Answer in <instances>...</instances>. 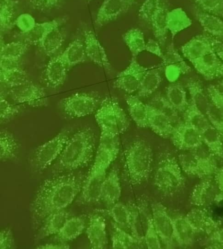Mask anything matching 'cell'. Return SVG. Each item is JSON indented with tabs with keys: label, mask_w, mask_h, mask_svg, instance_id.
Masks as SVG:
<instances>
[{
	"label": "cell",
	"mask_w": 223,
	"mask_h": 249,
	"mask_svg": "<svg viewBox=\"0 0 223 249\" xmlns=\"http://www.w3.org/2000/svg\"><path fill=\"white\" fill-rule=\"evenodd\" d=\"M101 102L96 97L86 93H76L64 98L62 107L71 118H80L95 112Z\"/></svg>",
	"instance_id": "ba28073f"
},
{
	"label": "cell",
	"mask_w": 223,
	"mask_h": 249,
	"mask_svg": "<svg viewBox=\"0 0 223 249\" xmlns=\"http://www.w3.org/2000/svg\"><path fill=\"white\" fill-rule=\"evenodd\" d=\"M147 218L146 230L143 234L145 246L150 249H161L162 245L153 225L151 216Z\"/></svg>",
	"instance_id": "7dc6e473"
},
{
	"label": "cell",
	"mask_w": 223,
	"mask_h": 249,
	"mask_svg": "<svg viewBox=\"0 0 223 249\" xmlns=\"http://www.w3.org/2000/svg\"><path fill=\"white\" fill-rule=\"evenodd\" d=\"M166 78L170 82L174 83L180 76L190 70L180 55L175 50L173 43L170 44L162 60Z\"/></svg>",
	"instance_id": "e0dca14e"
},
{
	"label": "cell",
	"mask_w": 223,
	"mask_h": 249,
	"mask_svg": "<svg viewBox=\"0 0 223 249\" xmlns=\"http://www.w3.org/2000/svg\"><path fill=\"white\" fill-rule=\"evenodd\" d=\"M64 40V36L58 25L47 33L38 44L45 54L51 56L61 47Z\"/></svg>",
	"instance_id": "8d00e7d4"
},
{
	"label": "cell",
	"mask_w": 223,
	"mask_h": 249,
	"mask_svg": "<svg viewBox=\"0 0 223 249\" xmlns=\"http://www.w3.org/2000/svg\"><path fill=\"white\" fill-rule=\"evenodd\" d=\"M14 24L21 32L25 35L33 30L36 22L34 18L31 14L23 13L17 17Z\"/></svg>",
	"instance_id": "db71d44e"
},
{
	"label": "cell",
	"mask_w": 223,
	"mask_h": 249,
	"mask_svg": "<svg viewBox=\"0 0 223 249\" xmlns=\"http://www.w3.org/2000/svg\"><path fill=\"white\" fill-rule=\"evenodd\" d=\"M200 132L210 125L206 115L192 104L183 112V121Z\"/></svg>",
	"instance_id": "ee69618b"
},
{
	"label": "cell",
	"mask_w": 223,
	"mask_h": 249,
	"mask_svg": "<svg viewBox=\"0 0 223 249\" xmlns=\"http://www.w3.org/2000/svg\"><path fill=\"white\" fill-rule=\"evenodd\" d=\"M113 223L118 227L130 232L134 236L143 238L141 234L138 224V213L132 210L127 205L119 201L107 211Z\"/></svg>",
	"instance_id": "4fadbf2b"
},
{
	"label": "cell",
	"mask_w": 223,
	"mask_h": 249,
	"mask_svg": "<svg viewBox=\"0 0 223 249\" xmlns=\"http://www.w3.org/2000/svg\"><path fill=\"white\" fill-rule=\"evenodd\" d=\"M157 106H154L165 114L174 125L183 122L178 112L172 106L166 97L158 96L154 100Z\"/></svg>",
	"instance_id": "681fc988"
},
{
	"label": "cell",
	"mask_w": 223,
	"mask_h": 249,
	"mask_svg": "<svg viewBox=\"0 0 223 249\" xmlns=\"http://www.w3.org/2000/svg\"><path fill=\"white\" fill-rule=\"evenodd\" d=\"M59 55L68 68L84 62L86 58L84 44L79 39L70 42Z\"/></svg>",
	"instance_id": "836d02e7"
},
{
	"label": "cell",
	"mask_w": 223,
	"mask_h": 249,
	"mask_svg": "<svg viewBox=\"0 0 223 249\" xmlns=\"http://www.w3.org/2000/svg\"><path fill=\"white\" fill-rule=\"evenodd\" d=\"M161 3L160 0H144L138 10V16L141 19L150 22Z\"/></svg>",
	"instance_id": "816d5d0a"
},
{
	"label": "cell",
	"mask_w": 223,
	"mask_h": 249,
	"mask_svg": "<svg viewBox=\"0 0 223 249\" xmlns=\"http://www.w3.org/2000/svg\"><path fill=\"white\" fill-rule=\"evenodd\" d=\"M8 95L16 103L33 107H45L48 104L46 93L42 87L28 81L9 88Z\"/></svg>",
	"instance_id": "9c48e42d"
},
{
	"label": "cell",
	"mask_w": 223,
	"mask_h": 249,
	"mask_svg": "<svg viewBox=\"0 0 223 249\" xmlns=\"http://www.w3.org/2000/svg\"><path fill=\"white\" fill-rule=\"evenodd\" d=\"M19 107L0 96V118L1 122H5L10 120L17 115Z\"/></svg>",
	"instance_id": "f5cc1de1"
},
{
	"label": "cell",
	"mask_w": 223,
	"mask_h": 249,
	"mask_svg": "<svg viewBox=\"0 0 223 249\" xmlns=\"http://www.w3.org/2000/svg\"><path fill=\"white\" fill-rule=\"evenodd\" d=\"M217 157L203 143L179 156L182 171L189 175L203 178L213 175L218 168Z\"/></svg>",
	"instance_id": "5b68a950"
},
{
	"label": "cell",
	"mask_w": 223,
	"mask_h": 249,
	"mask_svg": "<svg viewBox=\"0 0 223 249\" xmlns=\"http://www.w3.org/2000/svg\"><path fill=\"white\" fill-rule=\"evenodd\" d=\"M68 70L59 54L51 58L45 70L46 79L50 86L56 88L61 86L66 80Z\"/></svg>",
	"instance_id": "484cf974"
},
{
	"label": "cell",
	"mask_w": 223,
	"mask_h": 249,
	"mask_svg": "<svg viewBox=\"0 0 223 249\" xmlns=\"http://www.w3.org/2000/svg\"><path fill=\"white\" fill-rule=\"evenodd\" d=\"M129 115L136 125L141 128L148 127V107L137 95L125 97Z\"/></svg>",
	"instance_id": "4dcf8cb0"
},
{
	"label": "cell",
	"mask_w": 223,
	"mask_h": 249,
	"mask_svg": "<svg viewBox=\"0 0 223 249\" xmlns=\"http://www.w3.org/2000/svg\"><path fill=\"white\" fill-rule=\"evenodd\" d=\"M168 10L166 5L161 3L160 7L153 16L150 22L156 40L160 46H164L168 34L167 14Z\"/></svg>",
	"instance_id": "d6a6232c"
},
{
	"label": "cell",
	"mask_w": 223,
	"mask_h": 249,
	"mask_svg": "<svg viewBox=\"0 0 223 249\" xmlns=\"http://www.w3.org/2000/svg\"><path fill=\"white\" fill-rule=\"evenodd\" d=\"M14 234L11 228H3L0 232V249H11L15 247Z\"/></svg>",
	"instance_id": "6f0895ef"
},
{
	"label": "cell",
	"mask_w": 223,
	"mask_h": 249,
	"mask_svg": "<svg viewBox=\"0 0 223 249\" xmlns=\"http://www.w3.org/2000/svg\"><path fill=\"white\" fill-rule=\"evenodd\" d=\"M166 98L178 112L183 113L189 104L186 91L180 83H172L167 87Z\"/></svg>",
	"instance_id": "d590c367"
},
{
	"label": "cell",
	"mask_w": 223,
	"mask_h": 249,
	"mask_svg": "<svg viewBox=\"0 0 223 249\" xmlns=\"http://www.w3.org/2000/svg\"><path fill=\"white\" fill-rule=\"evenodd\" d=\"M121 195V186L119 171L116 168H113L104 179L100 200L106 205L111 206L119 201Z\"/></svg>",
	"instance_id": "44dd1931"
},
{
	"label": "cell",
	"mask_w": 223,
	"mask_h": 249,
	"mask_svg": "<svg viewBox=\"0 0 223 249\" xmlns=\"http://www.w3.org/2000/svg\"><path fill=\"white\" fill-rule=\"evenodd\" d=\"M82 183L74 176H64L45 180L30 205L33 217L42 221L49 214L64 210L81 192Z\"/></svg>",
	"instance_id": "6da1fadb"
},
{
	"label": "cell",
	"mask_w": 223,
	"mask_h": 249,
	"mask_svg": "<svg viewBox=\"0 0 223 249\" xmlns=\"http://www.w3.org/2000/svg\"><path fill=\"white\" fill-rule=\"evenodd\" d=\"M185 217L196 233L206 232L209 234L220 227L218 222L201 209H192Z\"/></svg>",
	"instance_id": "cb8c5ba5"
},
{
	"label": "cell",
	"mask_w": 223,
	"mask_h": 249,
	"mask_svg": "<svg viewBox=\"0 0 223 249\" xmlns=\"http://www.w3.org/2000/svg\"><path fill=\"white\" fill-rule=\"evenodd\" d=\"M187 87L190 96V103L205 114L210 101L201 83L197 80L190 79L187 83Z\"/></svg>",
	"instance_id": "60d3db41"
},
{
	"label": "cell",
	"mask_w": 223,
	"mask_h": 249,
	"mask_svg": "<svg viewBox=\"0 0 223 249\" xmlns=\"http://www.w3.org/2000/svg\"><path fill=\"white\" fill-rule=\"evenodd\" d=\"M209 235L206 242V248L222 249H223V229L220 227Z\"/></svg>",
	"instance_id": "9f6ffc18"
},
{
	"label": "cell",
	"mask_w": 223,
	"mask_h": 249,
	"mask_svg": "<svg viewBox=\"0 0 223 249\" xmlns=\"http://www.w3.org/2000/svg\"><path fill=\"white\" fill-rule=\"evenodd\" d=\"M147 70L137 61L136 57H132L129 65L117 75L114 87L129 94L137 91Z\"/></svg>",
	"instance_id": "7c38bea8"
},
{
	"label": "cell",
	"mask_w": 223,
	"mask_h": 249,
	"mask_svg": "<svg viewBox=\"0 0 223 249\" xmlns=\"http://www.w3.org/2000/svg\"><path fill=\"white\" fill-rule=\"evenodd\" d=\"M191 19L181 7L168 11L167 28L173 39L177 34L191 26Z\"/></svg>",
	"instance_id": "1f68e13d"
},
{
	"label": "cell",
	"mask_w": 223,
	"mask_h": 249,
	"mask_svg": "<svg viewBox=\"0 0 223 249\" xmlns=\"http://www.w3.org/2000/svg\"><path fill=\"white\" fill-rule=\"evenodd\" d=\"M95 148V136L89 128L75 132L67 141L58 158L59 165L67 170L86 166L91 160Z\"/></svg>",
	"instance_id": "7a4b0ae2"
},
{
	"label": "cell",
	"mask_w": 223,
	"mask_h": 249,
	"mask_svg": "<svg viewBox=\"0 0 223 249\" xmlns=\"http://www.w3.org/2000/svg\"><path fill=\"white\" fill-rule=\"evenodd\" d=\"M105 219L102 215H90L86 232L91 249H103L106 247L108 240Z\"/></svg>",
	"instance_id": "9a60e30c"
},
{
	"label": "cell",
	"mask_w": 223,
	"mask_h": 249,
	"mask_svg": "<svg viewBox=\"0 0 223 249\" xmlns=\"http://www.w3.org/2000/svg\"><path fill=\"white\" fill-rule=\"evenodd\" d=\"M170 138L174 146L182 150H190L203 143L201 132L183 121L174 125Z\"/></svg>",
	"instance_id": "5bb4252c"
},
{
	"label": "cell",
	"mask_w": 223,
	"mask_h": 249,
	"mask_svg": "<svg viewBox=\"0 0 223 249\" xmlns=\"http://www.w3.org/2000/svg\"><path fill=\"white\" fill-rule=\"evenodd\" d=\"M129 8L134 3L135 0H121Z\"/></svg>",
	"instance_id": "e7e4bbea"
},
{
	"label": "cell",
	"mask_w": 223,
	"mask_h": 249,
	"mask_svg": "<svg viewBox=\"0 0 223 249\" xmlns=\"http://www.w3.org/2000/svg\"><path fill=\"white\" fill-rule=\"evenodd\" d=\"M216 185L209 180L203 181L197 184L190 196L191 204L202 207L208 205L214 201L222 199V192H218Z\"/></svg>",
	"instance_id": "d6986e66"
},
{
	"label": "cell",
	"mask_w": 223,
	"mask_h": 249,
	"mask_svg": "<svg viewBox=\"0 0 223 249\" xmlns=\"http://www.w3.org/2000/svg\"><path fill=\"white\" fill-rule=\"evenodd\" d=\"M108 168L104 164L93 161L88 175L82 183L81 198L84 202L92 203L100 200L101 188Z\"/></svg>",
	"instance_id": "8fae6325"
},
{
	"label": "cell",
	"mask_w": 223,
	"mask_h": 249,
	"mask_svg": "<svg viewBox=\"0 0 223 249\" xmlns=\"http://www.w3.org/2000/svg\"><path fill=\"white\" fill-rule=\"evenodd\" d=\"M128 9L121 0H104L98 10L95 23L101 27L116 19Z\"/></svg>",
	"instance_id": "603a6c76"
},
{
	"label": "cell",
	"mask_w": 223,
	"mask_h": 249,
	"mask_svg": "<svg viewBox=\"0 0 223 249\" xmlns=\"http://www.w3.org/2000/svg\"><path fill=\"white\" fill-rule=\"evenodd\" d=\"M17 140L10 132L3 130L0 134V159L2 162L15 160L18 154Z\"/></svg>",
	"instance_id": "ab89813d"
},
{
	"label": "cell",
	"mask_w": 223,
	"mask_h": 249,
	"mask_svg": "<svg viewBox=\"0 0 223 249\" xmlns=\"http://www.w3.org/2000/svg\"><path fill=\"white\" fill-rule=\"evenodd\" d=\"M205 115L210 124L223 133V110L217 108L210 102Z\"/></svg>",
	"instance_id": "f907efd6"
},
{
	"label": "cell",
	"mask_w": 223,
	"mask_h": 249,
	"mask_svg": "<svg viewBox=\"0 0 223 249\" xmlns=\"http://www.w3.org/2000/svg\"><path fill=\"white\" fill-rule=\"evenodd\" d=\"M207 95L211 104L223 110L222 85H210L207 88Z\"/></svg>",
	"instance_id": "11a10c76"
},
{
	"label": "cell",
	"mask_w": 223,
	"mask_h": 249,
	"mask_svg": "<svg viewBox=\"0 0 223 249\" xmlns=\"http://www.w3.org/2000/svg\"><path fill=\"white\" fill-rule=\"evenodd\" d=\"M95 119L100 134L118 135L124 133L129 126L130 122L124 110L117 100L108 97L101 102L95 112Z\"/></svg>",
	"instance_id": "3957f363"
},
{
	"label": "cell",
	"mask_w": 223,
	"mask_h": 249,
	"mask_svg": "<svg viewBox=\"0 0 223 249\" xmlns=\"http://www.w3.org/2000/svg\"><path fill=\"white\" fill-rule=\"evenodd\" d=\"M69 138L67 131H61L35 150L31 159L34 171L41 172L48 168L59 158Z\"/></svg>",
	"instance_id": "8992f818"
},
{
	"label": "cell",
	"mask_w": 223,
	"mask_h": 249,
	"mask_svg": "<svg viewBox=\"0 0 223 249\" xmlns=\"http://www.w3.org/2000/svg\"><path fill=\"white\" fill-rule=\"evenodd\" d=\"M85 228V220L82 216L69 217L56 235V238L63 243L73 240L82 234Z\"/></svg>",
	"instance_id": "f546056e"
},
{
	"label": "cell",
	"mask_w": 223,
	"mask_h": 249,
	"mask_svg": "<svg viewBox=\"0 0 223 249\" xmlns=\"http://www.w3.org/2000/svg\"><path fill=\"white\" fill-rule=\"evenodd\" d=\"M211 49L223 60V45L222 40L209 35Z\"/></svg>",
	"instance_id": "94428289"
},
{
	"label": "cell",
	"mask_w": 223,
	"mask_h": 249,
	"mask_svg": "<svg viewBox=\"0 0 223 249\" xmlns=\"http://www.w3.org/2000/svg\"><path fill=\"white\" fill-rule=\"evenodd\" d=\"M64 210L54 212L46 216L42 221L35 239L39 240L52 235H56L69 217Z\"/></svg>",
	"instance_id": "d4e9b609"
},
{
	"label": "cell",
	"mask_w": 223,
	"mask_h": 249,
	"mask_svg": "<svg viewBox=\"0 0 223 249\" xmlns=\"http://www.w3.org/2000/svg\"><path fill=\"white\" fill-rule=\"evenodd\" d=\"M174 242L181 247L191 246L196 232L185 216H177L173 219Z\"/></svg>",
	"instance_id": "f1b7e54d"
},
{
	"label": "cell",
	"mask_w": 223,
	"mask_h": 249,
	"mask_svg": "<svg viewBox=\"0 0 223 249\" xmlns=\"http://www.w3.org/2000/svg\"><path fill=\"white\" fill-rule=\"evenodd\" d=\"M161 82V76L157 69H148L140 82L137 96L142 98L151 95L159 87Z\"/></svg>",
	"instance_id": "e575fe53"
},
{
	"label": "cell",
	"mask_w": 223,
	"mask_h": 249,
	"mask_svg": "<svg viewBox=\"0 0 223 249\" xmlns=\"http://www.w3.org/2000/svg\"><path fill=\"white\" fill-rule=\"evenodd\" d=\"M194 13L197 20L209 35L223 40V22L221 18L204 12L197 6Z\"/></svg>",
	"instance_id": "4316f807"
},
{
	"label": "cell",
	"mask_w": 223,
	"mask_h": 249,
	"mask_svg": "<svg viewBox=\"0 0 223 249\" xmlns=\"http://www.w3.org/2000/svg\"><path fill=\"white\" fill-rule=\"evenodd\" d=\"M222 60L211 51L191 62L198 73L206 80H212L223 75Z\"/></svg>",
	"instance_id": "2e32d148"
},
{
	"label": "cell",
	"mask_w": 223,
	"mask_h": 249,
	"mask_svg": "<svg viewBox=\"0 0 223 249\" xmlns=\"http://www.w3.org/2000/svg\"><path fill=\"white\" fill-rule=\"evenodd\" d=\"M84 46L86 57L96 65L109 70L111 65L105 50L91 30L84 34Z\"/></svg>",
	"instance_id": "ac0fdd59"
},
{
	"label": "cell",
	"mask_w": 223,
	"mask_h": 249,
	"mask_svg": "<svg viewBox=\"0 0 223 249\" xmlns=\"http://www.w3.org/2000/svg\"><path fill=\"white\" fill-rule=\"evenodd\" d=\"M145 50L157 56L162 60L164 59V54L163 53L160 44L156 40L152 38L148 39L146 42Z\"/></svg>",
	"instance_id": "91938a15"
},
{
	"label": "cell",
	"mask_w": 223,
	"mask_h": 249,
	"mask_svg": "<svg viewBox=\"0 0 223 249\" xmlns=\"http://www.w3.org/2000/svg\"><path fill=\"white\" fill-rule=\"evenodd\" d=\"M58 25H60V22L56 19H52L41 23H36L32 31L25 34V36L24 41L29 44H38L47 33Z\"/></svg>",
	"instance_id": "bcb514c9"
},
{
	"label": "cell",
	"mask_w": 223,
	"mask_h": 249,
	"mask_svg": "<svg viewBox=\"0 0 223 249\" xmlns=\"http://www.w3.org/2000/svg\"><path fill=\"white\" fill-rule=\"evenodd\" d=\"M29 43L25 41L11 42L1 45L0 59L19 62L26 53Z\"/></svg>",
	"instance_id": "7bdbcfd3"
},
{
	"label": "cell",
	"mask_w": 223,
	"mask_h": 249,
	"mask_svg": "<svg viewBox=\"0 0 223 249\" xmlns=\"http://www.w3.org/2000/svg\"><path fill=\"white\" fill-rule=\"evenodd\" d=\"M111 241L113 249H139L145 246L143 238L134 236L114 223Z\"/></svg>",
	"instance_id": "83f0119b"
},
{
	"label": "cell",
	"mask_w": 223,
	"mask_h": 249,
	"mask_svg": "<svg viewBox=\"0 0 223 249\" xmlns=\"http://www.w3.org/2000/svg\"><path fill=\"white\" fill-rule=\"evenodd\" d=\"M15 0H0V27L1 32H5L12 27L16 10Z\"/></svg>",
	"instance_id": "f6af8a7d"
},
{
	"label": "cell",
	"mask_w": 223,
	"mask_h": 249,
	"mask_svg": "<svg viewBox=\"0 0 223 249\" xmlns=\"http://www.w3.org/2000/svg\"><path fill=\"white\" fill-rule=\"evenodd\" d=\"M212 51L208 35L194 36L181 47L182 53L190 62Z\"/></svg>",
	"instance_id": "7402d4cb"
},
{
	"label": "cell",
	"mask_w": 223,
	"mask_h": 249,
	"mask_svg": "<svg viewBox=\"0 0 223 249\" xmlns=\"http://www.w3.org/2000/svg\"><path fill=\"white\" fill-rule=\"evenodd\" d=\"M180 164L174 158L166 159L156 170L154 183L158 190L164 193L172 192L184 183V176Z\"/></svg>",
	"instance_id": "52a82bcc"
},
{
	"label": "cell",
	"mask_w": 223,
	"mask_h": 249,
	"mask_svg": "<svg viewBox=\"0 0 223 249\" xmlns=\"http://www.w3.org/2000/svg\"><path fill=\"white\" fill-rule=\"evenodd\" d=\"M223 134L211 125L201 132L203 143L219 158H223Z\"/></svg>",
	"instance_id": "f35d334b"
},
{
	"label": "cell",
	"mask_w": 223,
	"mask_h": 249,
	"mask_svg": "<svg viewBox=\"0 0 223 249\" xmlns=\"http://www.w3.org/2000/svg\"><path fill=\"white\" fill-rule=\"evenodd\" d=\"M69 248V246L65 243H47L39 245L36 249H67Z\"/></svg>",
	"instance_id": "6125c7cd"
},
{
	"label": "cell",
	"mask_w": 223,
	"mask_h": 249,
	"mask_svg": "<svg viewBox=\"0 0 223 249\" xmlns=\"http://www.w3.org/2000/svg\"><path fill=\"white\" fill-rule=\"evenodd\" d=\"M92 0H86V1H87V2H89L90 1H91Z\"/></svg>",
	"instance_id": "03108f58"
},
{
	"label": "cell",
	"mask_w": 223,
	"mask_h": 249,
	"mask_svg": "<svg viewBox=\"0 0 223 249\" xmlns=\"http://www.w3.org/2000/svg\"><path fill=\"white\" fill-rule=\"evenodd\" d=\"M122 40L132 57H136L145 51L146 42L142 31L138 28H132L122 35Z\"/></svg>",
	"instance_id": "74e56055"
},
{
	"label": "cell",
	"mask_w": 223,
	"mask_h": 249,
	"mask_svg": "<svg viewBox=\"0 0 223 249\" xmlns=\"http://www.w3.org/2000/svg\"><path fill=\"white\" fill-rule=\"evenodd\" d=\"M202 11L220 18L223 16V0H191Z\"/></svg>",
	"instance_id": "c3c4849f"
},
{
	"label": "cell",
	"mask_w": 223,
	"mask_h": 249,
	"mask_svg": "<svg viewBox=\"0 0 223 249\" xmlns=\"http://www.w3.org/2000/svg\"><path fill=\"white\" fill-rule=\"evenodd\" d=\"M216 185L219 190L223 192V172L222 168H218L214 174Z\"/></svg>",
	"instance_id": "be15d7a7"
},
{
	"label": "cell",
	"mask_w": 223,
	"mask_h": 249,
	"mask_svg": "<svg viewBox=\"0 0 223 249\" xmlns=\"http://www.w3.org/2000/svg\"><path fill=\"white\" fill-rule=\"evenodd\" d=\"M31 5L40 11H49L56 7L60 0H29Z\"/></svg>",
	"instance_id": "680465c9"
},
{
	"label": "cell",
	"mask_w": 223,
	"mask_h": 249,
	"mask_svg": "<svg viewBox=\"0 0 223 249\" xmlns=\"http://www.w3.org/2000/svg\"><path fill=\"white\" fill-rule=\"evenodd\" d=\"M151 212L152 220L162 245L167 249L172 248L175 243L173 219L165 206L159 202L152 204Z\"/></svg>",
	"instance_id": "30bf717a"
},
{
	"label": "cell",
	"mask_w": 223,
	"mask_h": 249,
	"mask_svg": "<svg viewBox=\"0 0 223 249\" xmlns=\"http://www.w3.org/2000/svg\"><path fill=\"white\" fill-rule=\"evenodd\" d=\"M148 127L163 138L170 137L174 124L170 118L155 106L147 104Z\"/></svg>",
	"instance_id": "ffe728a7"
},
{
	"label": "cell",
	"mask_w": 223,
	"mask_h": 249,
	"mask_svg": "<svg viewBox=\"0 0 223 249\" xmlns=\"http://www.w3.org/2000/svg\"><path fill=\"white\" fill-rule=\"evenodd\" d=\"M125 159L132 184H139L147 178L153 160V151L149 145L142 140L134 142L125 151Z\"/></svg>",
	"instance_id": "277c9868"
},
{
	"label": "cell",
	"mask_w": 223,
	"mask_h": 249,
	"mask_svg": "<svg viewBox=\"0 0 223 249\" xmlns=\"http://www.w3.org/2000/svg\"><path fill=\"white\" fill-rule=\"evenodd\" d=\"M0 79L1 83L9 88L16 87L25 83L29 80L24 71L20 67L0 69Z\"/></svg>",
	"instance_id": "b9f144b4"
}]
</instances>
